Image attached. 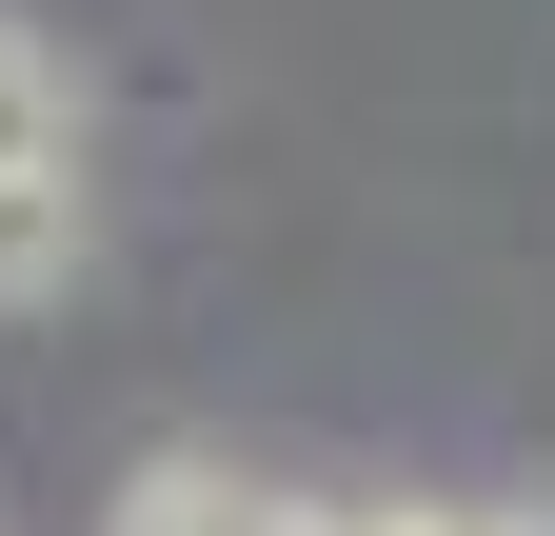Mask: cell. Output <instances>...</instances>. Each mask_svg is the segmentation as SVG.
Returning a JSON list of instances; mask_svg holds the SVG:
<instances>
[{
	"instance_id": "6da1fadb",
	"label": "cell",
	"mask_w": 555,
	"mask_h": 536,
	"mask_svg": "<svg viewBox=\"0 0 555 536\" xmlns=\"http://www.w3.org/2000/svg\"><path fill=\"white\" fill-rule=\"evenodd\" d=\"M100 536H318V497H298V477H258L238 437H159V457L100 497Z\"/></svg>"
},
{
	"instance_id": "7a4b0ae2",
	"label": "cell",
	"mask_w": 555,
	"mask_h": 536,
	"mask_svg": "<svg viewBox=\"0 0 555 536\" xmlns=\"http://www.w3.org/2000/svg\"><path fill=\"white\" fill-rule=\"evenodd\" d=\"M0 179H100V100L21 0H0Z\"/></svg>"
},
{
	"instance_id": "3957f363",
	"label": "cell",
	"mask_w": 555,
	"mask_h": 536,
	"mask_svg": "<svg viewBox=\"0 0 555 536\" xmlns=\"http://www.w3.org/2000/svg\"><path fill=\"white\" fill-rule=\"evenodd\" d=\"M80 258H100V179H0V318L80 298Z\"/></svg>"
},
{
	"instance_id": "277c9868",
	"label": "cell",
	"mask_w": 555,
	"mask_h": 536,
	"mask_svg": "<svg viewBox=\"0 0 555 536\" xmlns=\"http://www.w3.org/2000/svg\"><path fill=\"white\" fill-rule=\"evenodd\" d=\"M318 536H496V497H416V477H377V497H318Z\"/></svg>"
},
{
	"instance_id": "5b68a950",
	"label": "cell",
	"mask_w": 555,
	"mask_h": 536,
	"mask_svg": "<svg viewBox=\"0 0 555 536\" xmlns=\"http://www.w3.org/2000/svg\"><path fill=\"white\" fill-rule=\"evenodd\" d=\"M496 536H555V516H496Z\"/></svg>"
}]
</instances>
